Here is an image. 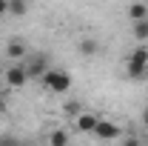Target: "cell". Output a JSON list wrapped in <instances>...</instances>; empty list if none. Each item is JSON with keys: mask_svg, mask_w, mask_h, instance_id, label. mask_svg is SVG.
Here are the masks:
<instances>
[{"mask_svg": "<svg viewBox=\"0 0 148 146\" xmlns=\"http://www.w3.org/2000/svg\"><path fill=\"white\" fill-rule=\"evenodd\" d=\"M0 146H20L14 138H0Z\"/></svg>", "mask_w": 148, "mask_h": 146, "instance_id": "5bb4252c", "label": "cell"}, {"mask_svg": "<svg viewBox=\"0 0 148 146\" xmlns=\"http://www.w3.org/2000/svg\"><path fill=\"white\" fill-rule=\"evenodd\" d=\"M71 138H69V129H51L49 132V146H69Z\"/></svg>", "mask_w": 148, "mask_h": 146, "instance_id": "30bf717a", "label": "cell"}, {"mask_svg": "<svg viewBox=\"0 0 148 146\" xmlns=\"http://www.w3.org/2000/svg\"><path fill=\"white\" fill-rule=\"evenodd\" d=\"M9 15V0H0V17Z\"/></svg>", "mask_w": 148, "mask_h": 146, "instance_id": "9a60e30c", "label": "cell"}, {"mask_svg": "<svg viewBox=\"0 0 148 146\" xmlns=\"http://www.w3.org/2000/svg\"><path fill=\"white\" fill-rule=\"evenodd\" d=\"M63 109H66L69 117H77V115L83 112V106H80V100H66V106H63Z\"/></svg>", "mask_w": 148, "mask_h": 146, "instance_id": "4fadbf2b", "label": "cell"}, {"mask_svg": "<svg viewBox=\"0 0 148 146\" xmlns=\"http://www.w3.org/2000/svg\"><path fill=\"white\" fill-rule=\"evenodd\" d=\"M29 57V46L20 40V37H12L9 43H6V60H12V63H23Z\"/></svg>", "mask_w": 148, "mask_h": 146, "instance_id": "8992f818", "label": "cell"}, {"mask_svg": "<svg viewBox=\"0 0 148 146\" xmlns=\"http://www.w3.org/2000/svg\"><path fill=\"white\" fill-rule=\"evenodd\" d=\"M123 146H143V143H140L137 138H125V140H123Z\"/></svg>", "mask_w": 148, "mask_h": 146, "instance_id": "2e32d148", "label": "cell"}, {"mask_svg": "<svg viewBox=\"0 0 148 146\" xmlns=\"http://www.w3.org/2000/svg\"><path fill=\"white\" fill-rule=\"evenodd\" d=\"M91 135H97V140H117V138L123 135V129L117 126L114 120H106V117H100Z\"/></svg>", "mask_w": 148, "mask_h": 146, "instance_id": "277c9868", "label": "cell"}, {"mask_svg": "<svg viewBox=\"0 0 148 146\" xmlns=\"http://www.w3.org/2000/svg\"><path fill=\"white\" fill-rule=\"evenodd\" d=\"M128 20L134 23V20H148V3H143V0H134L128 6Z\"/></svg>", "mask_w": 148, "mask_h": 146, "instance_id": "9c48e42d", "label": "cell"}, {"mask_svg": "<svg viewBox=\"0 0 148 146\" xmlns=\"http://www.w3.org/2000/svg\"><path fill=\"white\" fill-rule=\"evenodd\" d=\"M125 74H128L131 80L148 77V49H145V43H140L128 55V60H125Z\"/></svg>", "mask_w": 148, "mask_h": 146, "instance_id": "6da1fadb", "label": "cell"}, {"mask_svg": "<svg viewBox=\"0 0 148 146\" xmlns=\"http://www.w3.org/2000/svg\"><path fill=\"white\" fill-rule=\"evenodd\" d=\"M3 83H6L9 89H23V86L29 83V72H26V66H23V63H9L6 72H3Z\"/></svg>", "mask_w": 148, "mask_h": 146, "instance_id": "3957f363", "label": "cell"}, {"mask_svg": "<svg viewBox=\"0 0 148 146\" xmlns=\"http://www.w3.org/2000/svg\"><path fill=\"white\" fill-rule=\"evenodd\" d=\"M23 66H26V72H29V80H40L43 74H46V69H49V60L43 55H29L26 60H23Z\"/></svg>", "mask_w": 148, "mask_h": 146, "instance_id": "5b68a950", "label": "cell"}, {"mask_svg": "<svg viewBox=\"0 0 148 146\" xmlns=\"http://www.w3.org/2000/svg\"><path fill=\"white\" fill-rule=\"evenodd\" d=\"M40 80H43L46 89L54 92V95H66V92L71 89V74L66 72V69H57V66H49Z\"/></svg>", "mask_w": 148, "mask_h": 146, "instance_id": "7a4b0ae2", "label": "cell"}, {"mask_svg": "<svg viewBox=\"0 0 148 146\" xmlns=\"http://www.w3.org/2000/svg\"><path fill=\"white\" fill-rule=\"evenodd\" d=\"M77 49H80L83 57H94V55H100V40H97V37H83V40L77 43Z\"/></svg>", "mask_w": 148, "mask_h": 146, "instance_id": "ba28073f", "label": "cell"}, {"mask_svg": "<svg viewBox=\"0 0 148 146\" xmlns=\"http://www.w3.org/2000/svg\"><path fill=\"white\" fill-rule=\"evenodd\" d=\"M131 32H134V40L145 43L148 40V20H134L131 23Z\"/></svg>", "mask_w": 148, "mask_h": 146, "instance_id": "8fae6325", "label": "cell"}, {"mask_svg": "<svg viewBox=\"0 0 148 146\" xmlns=\"http://www.w3.org/2000/svg\"><path fill=\"white\" fill-rule=\"evenodd\" d=\"M97 120H100V117H97L94 112H80V115L74 117V129H77V132H86V135H91L94 126H97Z\"/></svg>", "mask_w": 148, "mask_h": 146, "instance_id": "52a82bcc", "label": "cell"}, {"mask_svg": "<svg viewBox=\"0 0 148 146\" xmlns=\"http://www.w3.org/2000/svg\"><path fill=\"white\" fill-rule=\"evenodd\" d=\"M143 126L148 129V106H145V109H143Z\"/></svg>", "mask_w": 148, "mask_h": 146, "instance_id": "e0dca14e", "label": "cell"}, {"mask_svg": "<svg viewBox=\"0 0 148 146\" xmlns=\"http://www.w3.org/2000/svg\"><path fill=\"white\" fill-rule=\"evenodd\" d=\"M29 12V0H9V15L12 17H23Z\"/></svg>", "mask_w": 148, "mask_h": 146, "instance_id": "7c38bea8", "label": "cell"}]
</instances>
